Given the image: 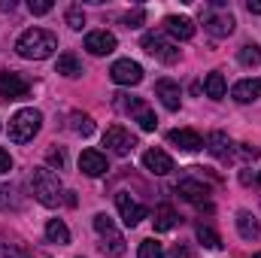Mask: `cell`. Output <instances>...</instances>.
<instances>
[{
	"label": "cell",
	"instance_id": "1",
	"mask_svg": "<svg viewBox=\"0 0 261 258\" xmlns=\"http://www.w3.org/2000/svg\"><path fill=\"white\" fill-rule=\"evenodd\" d=\"M58 49V37L52 31H43V28H31L18 37L15 43V52L28 61H43V58H52Z\"/></svg>",
	"mask_w": 261,
	"mask_h": 258
},
{
	"label": "cell",
	"instance_id": "2",
	"mask_svg": "<svg viewBox=\"0 0 261 258\" xmlns=\"http://www.w3.org/2000/svg\"><path fill=\"white\" fill-rule=\"evenodd\" d=\"M31 189H34V197L43 207H58L64 200V186H61V179L52 167H37L31 173Z\"/></svg>",
	"mask_w": 261,
	"mask_h": 258
},
{
	"label": "cell",
	"instance_id": "3",
	"mask_svg": "<svg viewBox=\"0 0 261 258\" xmlns=\"http://www.w3.org/2000/svg\"><path fill=\"white\" fill-rule=\"evenodd\" d=\"M40 125H43V116L37 110H18L9 119V140L12 143H28V140L37 137Z\"/></svg>",
	"mask_w": 261,
	"mask_h": 258
},
{
	"label": "cell",
	"instance_id": "4",
	"mask_svg": "<svg viewBox=\"0 0 261 258\" xmlns=\"http://www.w3.org/2000/svg\"><path fill=\"white\" fill-rule=\"evenodd\" d=\"M94 231L100 234V240H103L100 249H103L107 255H113V258L125 255V249H128V246H125V237L116 231V225H113V219H110L107 213H97V216H94Z\"/></svg>",
	"mask_w": 261,
	"mask_h": 258
},
{
	"label": "cell",
	"instance_id": "5",
	"mask_svg": "<svg viewBox=\"0 0 261 258\" xmlns=\"http://www.w3.org/2000/svg\"><path fill=\"white\" fill-rule=\"evenodd\" d=\"M143 49H146L152 58L164 61V64H176V61H179V49H176L173 43H167V37L158 34V31L143 34Z\"/></svg>",
	"mask_w": 261,
	"mask_h": 258
},
{
	"label": "cell",
	"instance_id": "6",
	"mask_svg": "<svg viewBox=\"0 0 261 258\" xmlns=\"http://www.w3.org/2000/svg\"><path fill=\"white\" fill-rule=\"evenodd\" d=\"M103 146H107L113 155L125 158V155L134 152L137 140H134V137H130V131H125L122 125H113V128H107V134H103Z\"/></svg>",
	"mask_w": 261,
	"mask_h": 258
},
{
	"label": "cell",
	"instance_id": "7",
	"mask_svg": "<svg viewBox=\"0 0 261 258\" xmlns=\"http://www.w3.org/2000/svg\"><path fill=\"white\" fill-rule=\"evenodd\" d=\"M28 91H31V85L18 73L0 70V97L3 100H21V97H28Z\"/></svg>",
	"mask_w": 261,
	"mask_h": 258
},
{
	"label": "cell",
	"instance_id": "8",
	"mask_svg": "<svg viewBox=\"0 0 261 258\" xmlns=\"http://www.w3.org/2000/svg\"><path fill=\"white\" fill-rule=\"evenodd\" d=\"M110 79L116 85H140L143 67L137 64V61H130V58H122V61H116V64L110 67Z\"/></svg>",
	"mask_w": 261,
	"mask_h": 258
},
{
	"label": "cell",
	"instance_id": "9",
	"mask_svg": "<svg viewBox=\"0 0 261 258\" xmlns=\"http://www.w3.org/2000/svg\"><path fill=\"white\" fill-rule=\"evenodd\" d=\"M176 192L182 194L186 200H192L195 207L206 210V213H213V203H210V189H206L200 179H182V183L176 186Z\"/></svg>",
	"mask_w": 261,
	"mask_h": 258
},
{
	"label": "cell",
	"instance_id": "10",
	"mask_svg": "<svg viewBox=\"0 0 261 258\" xmlns=\"http://www.w3.org/2000/svg\"><path fill=\"white\" fill-rule=\"evenodd\" d=\"M116 207H119V213H122V222L134 228V225H140L143 219H146V207H140L128 192H119L116 194Z\"/></svg>",
	"mask_w": 261,
	"mask_h": 258
},
{
	"label": "cell",
	"instance_id": "11",
	"mask_svg": "<svg viewBox=\"0 0 261 258\" xmlns=\"http://www.w3.org/2000/svg\"><path fill=\"white\" fill-rule=\"evenodd\" d=\"M79 170H82L85 176H103V173L110 170L107 155L97 152V149H85V152L79 155Z\"/></svg>",
	"mask_w": 261,
	"mask_h": 258
},
{
	"label": "cell",
	"instance_id": "12",
	"mask_svg": "<svg viewBox=\"0 0 261 258\" xmlns=\"http://www.w3.org/2000/svg\"><path fill=\"white\" fill-rule=\"evenodd\" d=\"M116 37L110 34V31H91L88 37H85V49L91 52V55H110V52H116Z\"/></svg>",
	"mask_w": 261,
	"mask_h": 258
},
{
	"label": "cell",
	"instance_id": "13",
	"mask_svg": "<svg viewBox=\"0 0 261 258\" xmlns=\"http://www.w3.org/2000/svg\"><path fill=\"white\" fill-rule=\"evenodd\" d=\"M143 167H146L149 173H155V176H167V173L173 170V158H170L167 152H161V149H149V152L143 155Z\"/></svg>",
	"mask_w": 261,
	"mask_h": 258
},
{
	"label": "cell",
	"instance_id": "14",
	"mask_svg": "<svg viewBox=\"0 0 261 258\" xmlns=\"http://www.w3.org/2000/svg\"><path fill=\"white\" fill-rule=\"evenodd\" d=\"M164 31L176 40H192L195 37V21L189 15H167L164 18Z\"/></svg>",
	"mask_w": 261,
	"mask_h": 258
},
{
	"label": "cell",
	"instance_id": "15",
	"mask_svg": "<svg viewBox=\"0 0 261 258\" xmlns=\"http://www.w3.org/2000/svg\"><path fill=\"white\" fill-rule=\"evenodd\" d=\"M167 140L176 146V149H182V152H197V149H203V140H200V134L189 128H176L167 134Z\"/></svg>",
	"mask_w": 261,
	"mask_h": 258
},
{
	"label": "cell",
	"instance_id": "16",
	"mask_svg": "<svg viewBox=\"0 0 261 258\" xmlns=\"http://www.w3.org/2000/svg\"><path fill=\"white\" fill-rule=\"evenodd\" d=\"M231 97L237 104H252L261 97V79H240L234 88H231Z\"/></svg>",
	"mask_w": 261,
	"mask_h": 258
},
{
	"label": "cell",
	"instance_id": "17",
	"mask_svg": "<svg viewBox=\"0 0 261 258\" xmlns=\"http://www.w3.org/2000/svg\"><path fill=\"white\" fill-rule=\"evenodd\" d=\"M155 94L161 97V104L167 107V110H179V85L173 82V79H158L155 82Z\"/></svg>",
	"mask_w": 261,
	"mask_h": 258
},
{
	"label": "cell",
	"instance_id": "18",
	"mask_svg": "<svg viewBox=\"0 0 261 258\" xmlns=\"http://www.w3.org/2000/svg\"><path fill=\"white\" fill-rule=\"evenodd\" d=\"M234 143L228 140V134H222V131H213L210 137H206V149L216 155V158H222V161H228L231 155H234V149H231Z\"/></svg>",
	"mask_w": 261,
	"mask_h": 258
},
{
	"label": "cell",
	"instance_id": "19",
	"mask_svg": "<svg viewBox=\"0 0 261 258\" xmlns=\"http://www.w3.org/2000/svg\"><path fill=\"white\" fill-rule=\"evenodd\" d=\"M237 231H240L243 240H258L261 237V222L252 216V213L240 210V213H237Z\"/></svg>",
	"mask_w": 261,
	"mask_h": 258
},
{
	"label": "cell",
	"instance_id": "20",
	"mask_svg": "<svg viewBox=\"0 0 261 258\" xmlns=\"http://www.w3.org/2000/svg\"><path fill=\"white\" fill-rule=\"evenodd\" d=\"M234 24H237L234 15H210L203 28H206L213 37H231V34H234Z\"/></svg>",
	"mask_w": 261,
	"mask_h": 258
},
{
	"label": "cell",
	"instance_id": "21",
	"mask_svg": "<svg viewBox=\"0 0 261 258\" xmlns=\"http://www.w3.org/2000/svg\"><path fill=\"white\" fill-rule=\"evenodd\" d=\"M152 222H155V231L164 234V231H173V228H176L179 216H176V210H173L170 203H161V207L155 210V219H152Z\"/></svg>",
	"mask_w": 261,
	"mask_h": 258
},
{
	"label": "cell",
	"instance_id": "22",
	"mask_svg": "<svg viewBox=\"0 0 261 258\" xmlns=\"http://www.w3.org/2000/svg\"><path fill=\"white\" fill-rule=\"evenodd\" d=\"M55 73H61V76H67V79H76V76L85 73V67H82V61H79L73 52H64V55L58 58V64H55Z\"/></svg>",
	"mask_w": 261,
	"mask_h": 258
},
{
	"label": "cell",
	"instance_id": "23",
	"mask_svg": "<svg viewBox=\"0 0 261 258\" xmlns=\"http://www.w3.org/2000/svg\"><path fill=\"white\" fill-rule=\"evenodd\" d=\"M203 91H206V97L222 100V97L228 94V82H225V76H222V73H210V76L203 79Z\"/></svg>",
	"mask_w": 261,
	"mask_h": 258
},
{
	"label": "cell",
	"instance_id": "24",
	"mask_svg": "<svg viewBox=\"0 0 261 258\" xmlns=\"http://www.w3.org/2000/svg\"><path fill=\"white\" fill-rule=\"evenodd\" d=\"M46 237H49V243L67 246V243H70V228H67L61 219H49V222H46Z\"/></svg>",
	"mask_w": 261,
	"mask_h": 258
},
{
	"label": "cell",
	"instance_id": "25",
	"mask_svg": "<svg viewBox=\"0 0 261 258\" xmlns=\"http://www.w3.org/2000/svg\"><path fill=\"white\" fill-rule=\"evenodd\" d=\"M70 128L76 131V134H82V137H91V134H94V122H91V116H85V113H73V116H70Z\"/></svg>",
	"mask_w": 261,
	"mask_h": 258
},
{
	"label": "cell",
	"instance_id": "26",
	"mask_svg": "<svg viewBox=\"0 0 261 258\" xmlns=\"http://www.w3.org/2000/svg\"><path fill=\"white\" fill-rule=\"evenodd\" d=\"M197 240H200L206 249H222V237H219L213 228H206V225H197Z\"/></svg>",
	"mask_w": 261,
	"mask_h": 258
},
{
	"label": "cell",
	"instance_id": "27",
	"mask_svg": "<svg viewBox=\"0 0 261 258\" xmlns=\"http://www.w3.org/2000/svg\"><path fill=\"white\" fill-rule=\"evenodd\" d=\"M0 210H18V192L12 186H0Z\"/></svg>",
	"mask_w": 261,
	"mask_h": 258
},
{
	"label": "cell",
	"instance_id": "28",
	"mask_svg": "<svg viewBox=\"0 0 261 258\" xmlns=\"http://www.w3.org/2000/svg\"><path fill=\"white\" fill-rule=\"evenodd\" d=\"M237 58H240V64L255 67L261 61V49L255 46V43H249V46H243V49H240V55H237Z\"/></svg>",
	"mask_w": 261,
	"mask_h": 258
},
{
	"label": "cell",
	"instance_id": "29",
	"mask_svg": "<svg viewBox=\"0 0 261 258\" xmlns=\"http://www.w3.org/2000/svg\"><path fill=\"white\" fill-rule=\"evenodd\" d=\"M137 258H164V249H161V243H158V240H143Z\"/></svg>",
	"mask_w": 261,
	"mask_h": 258
},
{
	"label": "cell",
	"instance_id": "30",
	"mask_svg": "<svg viewBox=\"0 0 261 258\" xmlns=\"http://www.w3.org/2000/svg\"><path fill=\"white\" fill-rule=\"evenodd\" d=\"M67 28H73V31H82V24H85V12H82V6H70L64 15Z\"/></svg>",
	"mask_w": 261,
	"mask_h": 258
},
{
	"label": "cell",
	"instance_id": "31",
	"mask_svg": "<svg viewBox=\"0 0 261 258\" xmlns=\"http://www.w3.org/2000/svg\"><path fill=\"white\" fill-rule=\"evenodd\" d=\"M116 107H119L122 113H134V116L143 110V104H140L137 97H128V94H116Z\"/></svg>",
	"mask_w": 261,
	"mask_h": 258
},
{
	"label": "cell",
	"instance_id": "32",
	"mask_svg": "<svg viewBox=\"0 0 261 258\" xmlns=\"http://www.w3.org/2000/svg\"><path fill=\"white\" fill-rule=\"evenodd\" d=\"M137 122H140L143 131H155V125H158V119H155V113H152L149 107H143V110L137 113Z\"/></svg>",
	"mask_w": 261,
	"mask_h": 258
},
{
	"label": "cell",
	"instance_id": "33",
	"mask_svg": "<svg viewBox=\"0 0 261 258\" xmlns=\"http://www.w3.org/2000/svg\"><path fill=\"white\" fill-rule=\"evenodd\" d=\"M28 9H31L34 15H46V12H52V0H31Z\"/></svg>",
	"mask_w": 261,
	"mask_h": 258
},
{
	"label": "cell",
	"instance_id": "34",
	"mask_svg": "<svg viewBox=\"0 0 261 258\" xmlns=\"http://www.w3.org/2000/svg\"><path fill=\"white\" fill-rule=\"evenodd\" d=\"M143 21H146V12H143L140 6H137L134 12H128V15H125V24H128V28H140Z\"/></svg>",
	"mask_w": 261,
	"mask_h": 258
},
{
	"label": "cell",
	"instance_id": "35",
	"mask_svg": "<svg viewBox=\"0 0 261 258\" xmlns=\"http://www.w3.org/2000/svg\"><path fill=\"white\" fill-rule=\"evenodd\" d=\"M46 161H49V167H58V170H61V167H64V152H61V149H49V152H46Z\"/></svg>",
	"mask_w": 261,
	"mask_h": 258
},
{
	"label": "cell",
	"instance_id": "36",
	"mask_svg": "<svg viewBox=\"0 0 261 258\" xmlns=\"http://www.w3.org/2000/svg\"><path fill=\"white\" fill-rule=\"evenodd\" d=\"M0 258H28L18 246H9V243H0Z\"/></svg>",
	"mask_w": 261,
	"mask_h": 258
},
{
	"label": "cell",
	"instance_id": "37",
	"mask_svg": "<svg viewBox=\"0 0 261 258\" xmlns=\"http://www.w3.org/2000/svg\"><path fill=\"white\" fill-rule=\"evenodd\" d=\"M9 170H12V158L6 149H0V173H9Z\"/></svg>",
	"mask_w": 261,
	"mask_h": 258
},
{
	"label": "cell",
	"instance_id": "38",
	"mask_svg": "<svg viewBox=\"0 0 261 258\" xmlns=\"http://www.w3.org/2000/svg\"><path fill=\"white\" fill-rule=\"evenodd\" d=\"M189 255H192V252H189L186 246H176V249L170 252V258H189Z\"/></svg>",
	"mask_w": 261,
	"mask_h": 258
},
{
	"label": "cell",
	"instance_id": "39",
	"mask_svg": "<svg viewBox=\"0 0 261 258\" xmlns=\"http://www.w3.org/2000/svg\"><path fill=\"white\" fill-rule=\"evenodd\" d=\"M246 6H249V12H255V15H261V0H249Z\"/></svg>",
	"mask_w": 261,
	"mask_h": 258
},
{
	"label": "cell",
	"instance_id": "40",
	"mask_svg": "<svg viewBox=\"0 0 261 258\" xmlns=\"http://www.w3.org/2000/svg\"><path fill=\"white\" fill-rule=\"evenodd\" d=\"M0 9H3V12H12V9H15V0H0Z\"/></svg>",
	"mask_w": 261,
	"mask_h": 258
},
{
	"label": "cell",
	"instance_id": "41",
	"mask_svg": "<svg viewBox=\"0 0 261 258\" xmlns=\"http://www.w3.org/2000/svg\"><path fill=\"white\" fill-rule=\"evenodd\" d=\"M31 258H49V255H43V252H34V255H31Z\"/></svg>",
	"mask_w": 261,
	"mask_h": 258
},
{
	"label": "cell",
	"instance_id": "42",
	"mask_svg": "<svg viewBox=\"0 0 261 258\" xmlns=\"http://www.w3.org/2000/svg\"><path fill=\"white\" fill-rule=\"evenodd\" d=\"M258 186H261V173H258Z\"/></svg>",
	"mask_w": 261,
	"mask_h": 258
},
{
	"label": "cell",
	"instance_id": "43",
	"mask_svg": "<svg viewBox=\"0 0 261 258\" xmlns=\"http://www.w3.org/2000/svg\"><path fill=\"white\" fill-rule=\"evenodd\" d=\"M255 258H261V252H258V255H255Z\"/></svg>",
	"mask_w": 261,
	"mask_h": 258
}]
</instances>
